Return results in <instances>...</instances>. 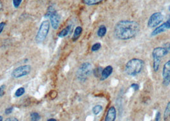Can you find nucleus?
Masks as SVG:
<instances>
[{
    "label": "nucleus",
    "instance_id": "nucleus-33",
    "mask_svg": "<svg viewBox=\"0 0 170 121\" xmlns=\"http://www.w3.org/2000/svg\"><path fill=\"white\" fill-rule=\"evenodd\" d=\"M2 8H3V5H2V2L0 1V11H1V10H2Z\"/></svg>",
    "mask_w": 170,
    "mask_h": 121
},
{
    "label": "nucleus",
    "instance_id": "nucleus-8",
    "mask_svg": "<svg viewBox=\"0 0 170 121\" xmlns=\"http://www.w3.org/2000/svg\"><path fill=\"white\" fill-rule=\"evenodd\" d=\"M162 84L168 86L170 84V60L164 64L162 69Z\"/></svg>",
    "mask_w": 170,
    "mask_h": 121
},
{
    "label": "nucleus",
    "instance_id": "nucleus-34",
    "mask_svg": "<svg viewBox=\"0 0 170 121\" xmlns=\"http://www.w3.org/2000/svg\"><path fill=\"white\" fill-rule=\"evenodd\" d=\"M48 121H56V120L54 119H48Z\"/></svg>",
    "mask_w": 170,
    "mask_h": 121
},
{
    "label": "nucleus",
    "instance_id": "nucleus-20",
    "mask_svg": "<svg viewBox=\"0 0 170 121\" xmlns=\"http://www.w3.org/2000/svg\"><path fill=\"white\" fill-rule=\"evenodd\" d=\"M102 110H103V107H102L101 105H96L93 108V113L95 114V115H98L99 114Z\"/></svg>",
    "mask_w": 170,
    "mask_h": 121
},
{
    "label": "nucleus",
    "instance_id": "nucleus-22",
    "mask_svg": "<svg viewBox=\"0 0 170 121\" xmlns=\"http://www.w3.org/2000/svg\"><path fill=\"white\" fill-rule=\"evenodd\" d=\"M25 93V89L24 88H20L15 91V97H20L22 95H23Z\"/></svg>",
    "mask_w": 170,
    "mask_h": 121
},
{
    "label": "nucleus",
    "instance_id": "nucleus-32",
    "mask_svg": "<svg viewBox=\"0 0 170 121\" xmlns=\"http://www.w3.org/2000/svg\"><path fill=\"white\" fill-rule=\"evenodd\" d=\"M7 121H18V120L17 119H15V118H13V117H12V118H10V119H7L6 120Z\"/></svg>",
    "mask_w": 170,
    "mask_h": 121
},
{
    "label": "nucleus",
    "instance_id": "nucleus-3",
    "mask_svg": "<svg viewBox=\"0 0 170 121\" xmlns=\"http://www.w3.org/2000/svg\"><path fill=\"white\" fill-rule=\"evenodd\" d=\"M93 72L92 65L88 62H84L79 68L76 73L77 78L81 82L86 81Z\"/></svg>",
    "mask_w": 170,
    "mask_h": 121
},
{
    "label": "nucleus",
    "instance_id": "nucleus-36",
    "mask_svg": "<svg viewBox=\"0 0 170 121\" xmlns=\"http://www.w3.org/2000/svg\"><path fill=\"white\" fill-rule=\"evenodd\" d=\"M169 10L170 11V6H169Z\"/></svg>",
    "mask_w": 170,
    "mask_h": 121
},
{
    "label": "nucleus",
    "instance_id": "nucleus-15",
    "mask_svg": "<svg viewBox=\"0 0 170 121\" xmlns=\"http://www.w3.org/2000/svg\"><path fill=\"white\" fill-rule=\"evenodd\" d=\"M71 30V26H68L65 28H64L63 30L60 31L58 34V37L60 38H63L68 35V34L70 33Z\"/></svg>",
    "mask_w": 170,
    "mask_h": 121
},
{
    "label": "nucleus",
    "instance_id": "nucleus-26",
    "mask_svg": "<svg viewBox=\"0 0 170 121\" xmlns=\"http://www.w3.org/2000/svg\"><path fill=\"white\" fill-rule=\"evenodd\" d=\"M131 87L135 91H137L139 89V85L138 84H131Z\"/></svg>",
    "mask_w": 170,
    "mask_h": 121
},
{
    "label": "nucleus",
    "instance_id": "nucleus-27",
    "mask_svg": "<svg viewBox=\"0 0 170 121\" xmlns=\"http://www.w3.org/2000/svg\"><path fill=\"white\" fill-rule=\"evenodd\" d=\"M13 110H14V108L13 107H9V108H7L6 110H5V114L6 115H8V114H10L11 113H12L13 112Z\"/></svg>",
    "mask_w": 170,
    "mask_h": 121
},
{
    "label": "nucleus",
    "instance_id": "nucleus-23",
    "mask_svg": "<svg viewBox=\"0 0 170 121\" xmlns=\"http://www.w3.org/2000/svg\"><path fill=\"white\" fill-rule=\"evenodd\" d=\"M100 48H101V44L100 43H96L92 46L91 50L92 52H95L99 50Z\"/></svg>",
    "mask_w": 170,
    "mask_h": 121
},
{
    "label": "nucleus",
    "instance_id": "nucleus-9",
    "mask_svg": "<svg viewBox=\"0 0 170 121\" xmlns=\"http://www.w3.org/2000/svg\"><path fill=\"white\" fill-rule=\"evenodd\" d=\"M168 54V52L164 47H158L155 48L152 52V56L159 57V58H162L164 56H166Z\"/></svg>",
    "mask_w": 170,
    "mask_h": 121
},
{
    "label": "nucleus",
    "instance_id": "nucleus-12",
    "mask_svg": "<svg viewBox=\"0 0 170 121\" xmlns=\"http://www.w3.org/2000/svg\"><path fill=\"white\" fill-rule=\"evenodd\" d=\"M113 71V68L111 66H106L104 69H103V72H102L100 80L103 81V80H106L112 74Z\"/></svg>",
    "mask_w": 170,
    "mask_h": 121
},
{
    "label": "nucleus",
    "instance_id": "nucleus-24",
    "mask_svg": "<svg viewBox=\"0 0 170 121\" xmlns=\"http://www.w3.org/2000/svg\"><path fill=\"white\" fill-rule=\"evenodd\" d=\"M22 0H13V5L15 8H18Z\"/></svg>",
    "mask_w": 170,
    "mask_h": 121
},
{
    "label": "nucleus",
    "instance_id": "nucleus-10",
    "mask_svg": "<svg viewBox=\"0 0 170 121\" xmlns=\"http://www.w3.org/2000/svg\"><path fill=\"white\" fill-rule=\"evenodd\" d=\"M116 117V111L114 107H111L109 108L107 112L105 118L106 121H114Z\"/></svg>",
    "mask_w": 170,
    "mask_h": 121
},
{
    "label": "nucleus",
    "instance_id": "nucleus-5",
    "mask_svg": "<svg viewBox=\"0 0 170 121\" xmlns=\"http://www.w3.org/2000/svg\"><path fill=\"white\" fill-rule=\"evenodd\" d=\"M46 17H49L51 20V24L54 30H57L59 27L60 23V16L56 12L53 7H49L47 12L46 15Z\"/></svg>",
    "mask_w": 170,
    "mask_h": 121
},
{
    "label": "nucleus",
    "instance_id": "nucleus-21",
    "mask_svg": "<svg viewBox=\"0 0 170 121\" xmlns=\"http://www.w3.org/2000/svg\"><path fill=\"white\" fill-rule=\"evenodd\" d=\"M31 120L33 121H37L41 120V116H40L38 113L37 112H33L31 113Z\"/></svg>",
    "mask_w": 170,
    "mask_h": 121
},
{
    "label": "nucleus",
    "instance_id": "nucleus-6",
    "mask_svg": "<svg viewBox=\"0 0 170 121\" xmlns=\"http://www.w3.org/2000/svg\"><path fill=\"white\" fill-rule=\"evenodd\" d=\"M31 72V66L29 65L21 66L15 68L12 73V76L14 78H18L26 76Z\"/></svg>",
    "mask_w": 170,
    "mask_h": 121
},
{
    "label": "nucleus",
    "instance_id": "nucleus-31",
    "mask_svg": "<svg viewBox=\"0 0 170 121\" xmlns=\"http://www.w3.org/2000/svg\"><path fill=\"white\" fill-rule=\"evenodd\" d=\"M166 24L168 29H170V17H169V19H168V21L166 22Z\"/></svg>",
    "mask_w": 170,
    "mask_h": 121
},
{
    "label": "nucleus",
    "instance_id": "nucleus-30",
    "mask_svg": "<svg viewBox=\"0 0 170 121\" xmlns=\"http://www.w3.org/2000/svg\"><path fill=\"white\" fill-rule=\"evenodd\" d=\"M5 26V22H1V23H0V34H1L2 32L3 31Z\"/></svg>",
    "mask_w": 170,
    "mask_h": 121
},
{
    "label": "nucleus",
    "instance_id": "nucleus-28",
    "mask_svg": "<svg viewBox=\"0 0 170 121\" xmlns=\"http://www.w3.org/2000/svg\"><path fill=\"white\" fill-rule=\"evenodd\" d=\"M164 47L167 50V51L168 52V53H170V43H166L164 44Z\"/></svg>",
    "mask_w": 170,
    "mask_h": 121
},
{
    "label": "nucleus",
    "instance_id": "nucleus-25",
    "mask_svg": "<svg viewBox=\"0 0 170 121\" xmlns=\"http://www.w3.org/2000/svg\"><path fill=\"white\" fill-rule=\"evenodd\" d=\"M5 85H3L0 86V97H2L5 94Z\"/></svg>",
    "mask_w": 170,
    "mask_h": 121
},
{
    "label": "nucleus",
    "instance_id": "nucleus-16",
    "mask_svg": "<svg viewBox=\"0 0 170 121\" xmlns=\"http://www.w3.org/2000/svg\"><path fill=\"white\" fill-rule=\"evenodd\" d=\"M107 32V28L105 26L102 25L99 27L98 31H97V35L99 37H103L106 35Z\"/></svg>",
    "mask_w": 170,
    "mask_h": 121
},
{
    "label": "nucleus",
    "instance_id": "nucleus-19",
    "mask_svg": "<svg viewBox=\"0 0 170 121\" xmlns=\"http://www.w3.org/2000/svg\"><path fill=\"white\" fill-rule=\"evenodd\" d=\"M103 68H102V67H98L97 68H95V70L93 71L94 76L96 78H99V77L100 78L101 75H102V72H103Z\"/></svg>",
    "mask_w": 170,
    "mask_h": 121
},
{
    "label": "nucleus",
    "instance_id": "nucleus-13",
    "mask_svg": "<svg viewBox=\"0 0 170 121\" xmlns=\"http://www.w3.org/2000/svg\"><path fill=\"white\" fill-rule=\"evenodd\" d=\"M153 60H154V62H153V68L154 70L157 72L159 69V66L161 65V58L156 57H153Z\"/></svg>",
    "mask_w": 170,
    "mask_h": 121
},
{
    "label": "nucleus",
    "instance_id": "nucleus-4",
    "mask_svg": "<svg viewBox=\"0 0 170 121\" xmlns=\"http://www.w3.org/2000/svg\"><path fill=\"white\" fill-rule=\"evenodd\" d=\"M50 28V22L48 21H44L39 27L38 31L36 36L35 40L38 43L42 42L47 37Z\"/></svg>",
    "mask_w": 170,
    "mask_h": 121
},
{
    "label": "nucleus",
    "instance_id": "nucleus-14",
    "mask_svg": "<svg viewBox=\"0 0 170 121\" xmlns=\"http://www.w3.org/2000/svg\"><path fill=\"white\" fill-rule=\"evenodd\" d=\"M83 31V28L81 26H78L76 28L74 33V35H73V38H72V40L73 41H76L77 40L79 37H80L81 34L82 33Z\"/></svg>",
    "mask_w": 170,
    "mask_h": 121
},
{
    "label": "nucleus",
    "instance_id": "nucleus-17",
    "mask_svg": "<svg viewBox=\"0 0 170 121\" xmlns=\"http://www.w3.org/2000/svg\"><path fill=\"white\" fill-rule=\"evenodd\" d=\"M170 119V101L167 104L166 108L164 113V120H168Z\"/></svg>",
    "mask_w": 170,
    "mask_h": 121
},
{
    "label": "nucleus",
    "instance_id": "nucleus-7",
    "mask_svg": "<svg viewBox=\"0 0 170 121\" xmlns=\"http://www.w3.org/2000/svg\"><path fill=\"white\" fill-rule=\"evenodd\" d=\"M164 16L160 12H155L153 14L149 19L148 26L150 28H154L159 25L163 21Z\"/></svg>",
    "mask_w": 170,
    "mask_h": 121
},
{
    "label": "nucleus",
    "instance_id": "nucleus-2",
    "mask_svg": "<svg viewBox=\"0 0 170 121\" xmlns=\"http://www.w3.org/2000/svg\"><path fill=\"white\" fill-rule=\"evenodd\" d=\"M145 66V62L142 59L134 58L129 60L126 65L125 71L129 76H136L140 73Z\"/></svg>",
    "mask_w": 170,
    "mask_h": 121
},
{
    "label": "nucleus",
    "instance_id": "nucleus-29",
    "mask_svg": "<svg viewBox=\"0 0 170 121\" xmlns=\"http://www.w3.org/2000/svg\"><path fill=\"white\" fill-rule=\"evenodd\" d=\"M161 119V113L159 112H157L156 116H155V121H159Z\"/></svg>",
    "mask_w": 170,
    "mask_h": 121
},
{
    "label": "nucleus",
    "instance_id": "nucleus-11",
    "mask_svg": "<svg viewBox=\"0 0 170 121\" xmlns=\"http://www.w3.org/2000/svg\"><path fill=\"white\" fill-rule=\"evenodd\" d=\"M168 30H169V29L166 24V22H164L161 26L157 27L155 30L152 31V33H151V36L152 37L157 36V35H158V34H159L164 31H166Z\"/></svg>",
    "mask_w": 170,
    "mask_h": 121
},
{
    "label": "nucleus",
    "instance_id": "nucleus-35",
    "mask_svg": "<svg viewBox=\"0 0 170 121\" xmlns=\"http://www.w3.org/2000/svg\"><path fill=\"white\" fill-rule=\"evenodd\" d=\"M3 120V117L2 116H0V121H2Z\"/></svg>",
    "mask_w": 170,
    "mask_h": 121
},
{
    "label": "nucleus",
    "instance_id": "nucleus-1",
    "mask_svg": "<svg viewBox=\"0 0 170 121\" xmlns=\"http://www.w3.org/2000/svg\"><path fill=\"white\" fill-rule=\"evenodd\" d=\"M139 30L140 26L136 21H120L115 26L114 34L118 40H127L136 36Z\"/></svg>",
    "mask_w": 170,
    "mask_h": 121
},
{
    "label": "nucleus",
    "instance_id": "nucleus-18",
    "mask_svg": "<svg viewBox=\"0 0 170 121\" xmlns=\"http://www.w3.org/2000/svg\"><path fill=\"white\" fill-rule=\"evenodd\" d=\"M103 0H83V2L87 5H97L103 2Z\"/></svg>",
    "mask_w": 170,
    "mask_h": 121
}]
</instances>
